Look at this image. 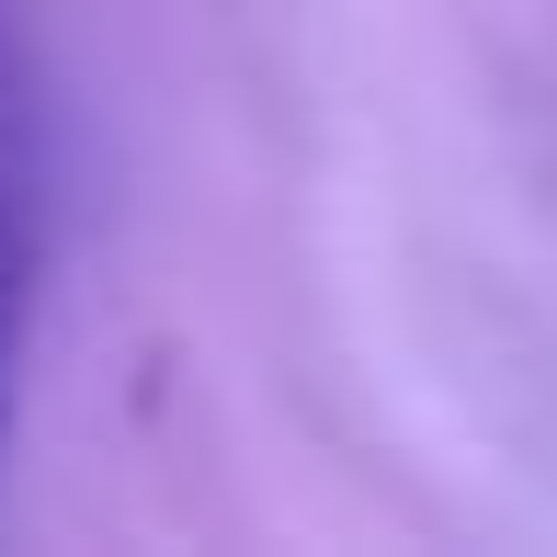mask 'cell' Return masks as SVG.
<instances>
[{"mask_svg":"<svg viewBox=\"0 0 557 557\" xmlns=\"http://www.w3.org/2000/svg\"><path fill=\"white\" fill-rule=\"evenodd\" d=\"M0 114H12V23H0Z\"/></svg>","mask_w":557,"mask_h":557,"instance_id":"7a4b0ae2","label":"cell"},{"mask_svg":"<svg viewBox=\"0 0 557 557\" xmlns=\"http://www.w3.org/2000/svg\"><path fill=\"white\" fill-rule=\"evenodd\" d=\"M23 331H35V239H23V206L0 183V455L23 421Z\"/></svg>","mask_w":557,"mask_h":557,"instance_id":"6da1fadb","label":"cell"}]
</instances>
